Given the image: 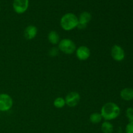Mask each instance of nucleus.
Here are the masks:
<instances>
[{
    "label": "nucleus",
    "mask_w": 133,
    "mask_h": 133,
    "mask_svg": "<svg viewBox=\"0 0 133 133\" xmlns=\"http://www.w3.org/2000/svg\"><path fill=\"white\" fill-rule=\"evenodd\" d=\"M53 105L57 109H62L66 105L65 99L62 97H58L53 101Z\"/></svg>",
    "instance_id": "nucleus-15"
},
{
    "label": "nucleus",
    "mask_w": 133,
    "mask_h": 133,
    "mask_svg": "<svg viewBox=\"0 0 133 133\" xmlns=\"http://www.w3.org/2000/svg\"><path fill=\"white\" fill-rule=\"evenodd\" d=\"M92 14L87 11H84L81 13L78 17V25L77 28L79 29H84L87 27V25L92 19Z\"/></svg>",
    "instance_id": "nucleus-8"
},
{
    "label": "nucleus",
    "mask_w": 133,
    "mask_h": 133,
    "mask_svg": "<svg viewBox=\"0 0 133 133\" xmlns=\"http://www.w3.org/2000/svg\"><path fill=\"white\" fill-rule=\"evenodd\" d=\"M110 55L113 59L116 62H122L125 59V53L122 46L118 44H115L111 48Z\"/></svg>",
    "instance_id": "nucleus-5"
},
{
    "label": "nucleus",
    "mask_w": 133,
    "mask_h": 133,
    "mask_svg": "<svg viewBox=\"0 0 133 133\" xmlns=\"http://www.w3.org/2000/svg\"><path fill=\"white\" fill-rule=\"evenodd\" d=\"M100 113L103 119L110 122L119 117L121 113V109L115 103L107 102L103 105Z\"/></svg>",
    "instance_id": "nucleus-1"
},
{
    "label": "nucleus",
    "mask_w": 133,
    "mask_h": 133,
    "mask_svg": "<svg viewBox=\"0 0 133 133\" xmlns=\"http://www.w3.org/2000/svg\"><path fill=\"white\" fill-rule=\"evenodd\" d=\"M60 25L61 28L64 31H71L77 27L78 17L72 12L66 13L61 18Z\"/></svg>",
    "instance_id": "nucleus-2"
},
{
    "label": "nucleus",
    "mask_w": 133,
    "mask_h": 133,
    "mask_svg": "<svg viewBox=\"0 0 133 133\" xmlns=\"http://www.w3.org/2000/svg\"><path fill=\"white\" fill-rule=\"evenodd\" d=\"M119 96L124 101H132L133 100V88L130 87L124 88L120 91Z\"/></svg>",
    "instance_id": "nucleus-11"
},
{
    "label": "nucleus",
    "mask_w": 133,
    "mask_h": 133,
    "mask_svg": "<svg viewBox=\"0 0 133 133\" xmlns=\"http://www.w3.org/2000/svg\"><path fill=\"white\" fill-rule=\"evenodd\" d=\"M64 99L66 105L70 107H75L80 101L81 96L77 92H71L66 95Z\"/></svg>",
    "instance_id": "nucleus-7"
},
{
    "label": "nucleus",
    "mask_w": 133,
    "mask_h": 133,
    "mask_svg": "<svg viewBox=\"0 0 133 133\" xmlns=\"http://www.w3.org/2000/svg\"><path fill=\"white\" fill-rule=\"evenodd\" d=\"M29 5V0H14L12 8L14 11L18 14H22L27 10Z\"/></svg>",
    "instance_id": "nucleus-6"
},
{
    "label": "nucleus",
    "mask_w": 133,
    "mask_h": 133,
    "mask_svg": "<svg viewBox=\"0 0 133 133\" xmlns=\"http://www.w3.org/2000/svg\"><path fill=\"white\" fill-rule=\"evenodd\" d=\"M60 51L66 55H71L75 53L77 46L75 42L70 38H63L60 40L58 44Z\"/></svg>",
    "instance_id": "nucleus-3"
},
{
    "label": "nucleus",
    "mask_w": 133,
    "mask_h": 133,
    "mask_svg": "<svg viewBox=\"0 0 133 133\" xmlns=\"http://www.w3.org/2000/svg\"><path fill=\"white\" fill-rule=\"evenodd\" d=\"M38 33V29L37 27L33 25H29L27 26L24 29L23 32V35L24 37L27 40H32L36 36Z\"/></svg>",
    "instance_id": "nucleus-10"
},
{
    "label": "nucleus",
    "mask_w": 133,
    "mask_h": 133,
    "mask_svg": "<svg viewBox=\"0 0 133 133\" xmlns=\"http://www.w3.org/2000/svg\"><path fill=\"white\" fill-rule=\"evenodd\" d=\"M0 12H1V6H0Z\"/></svg>",
    "instance_id": "nucleus-19"
},
{
    "label": "nucleus",
    "mask_w": 133,
    "mask_h": 133,
    "mask_svg": "<svg viewBox=\"0 0 133 133\" xmlns=\"http://www.w3.org/2000/svg\"><path fill=\"white\" fill-rule=\"evenodd\" d=\"M48 40L52 45L58 44L60 40V36L58 32L55 31H51L48 35Z\"/></svg>",
    "instance_id": "nucleus-12"
},
{
    "label": "nucleus",
    "mask_w": 133,
    "mask_h": 133,
    "mask_svg": "<svg viewBox=\"0 0 133 133\" xmlns=\"http://www.w3.org/2000/svg\"><path fill=\"white\" fill-rule=\"evenodd\" d=\"M101 130L103 133H112L114 131V126L111 122L105 121L101 126Z\"/></svg>",
    "instance_id": "nucleus-13"
},
{
    "label": "nucleus",
    "mask_w": 133,
    "mask_h": 133,
    "mask_svg": "<svg viewBox=\"0 0 133 133\" xmlns=\"http://www.w3.org/2000/svg\"><path fill=\"white\" fill-rule=\"evenodd\" d=\"M90 122L93 124H98L101 123L103 118L100 112H94L90 115Z\"/></svg>",
    "instance_id": "nucleus-14"
},
{
    "label": "nucleus",
    "mask_w": 133,
    "mask_h": 133,
    "mask_svg": "<svg viewBox=\"0 0 133 133\" xmlns=\"http://www.w3.org/2000/svg\"><path fill=\"white\" fill-rule=\"evenodd\" d=\"M125 115L129 122H133V107L127 108L125 111Z\"/></svg>",
    "instance_id": "nucleus-16"
},
{
    "label": "nucleus",
    "mask_w": 133,
    "mask_h": 133,
    "mask_svg": "<svg viewBox=\"0 0 133 133\" xmlns=\"http://www.w3.org/2000/svg\"><path fill=\"white\" fill-rule=\"evenodd\" d=\"M59 51H60L58 48L53 47V48H51L50 50L49 51V55L51 57H57L58 55V53H59Z\"/></svg>",
    "instance_id": "nucleus-17"
},
{
    "label": "nucleus",
    "mask_w": 133,
    "mask_h": 133,
    "mask_svg": "<svg viewBox=\"0 0 133 133\" xmlns=\"http://www.w3.org/2000/svg\"><path fill=\"white\" fill-rule=\"evenodd\" d=\"M75 55L79 61H87L90 57V49L86 45H81L75 50Z\"/></svg>",
    "instance_id": "nucleus-9"
},
{
    "label": "nucleus",
    "mask_w": 133,
    "mask_h": 133,
    "mask_svg": "<svg viewBox=\"0 0 133 133\" xmlns=\"http://www.w3.org/2000/svg\"><path fill=\"white\" fill-rule=\"evenodd\" d=\"M125 133H133V122H129L126 125Z\"/></svg>",
    "instance_id": "nucleus-18"
},
{
    "label": "nucleus",
    "mask_w": 133,
    "mask_h": 133,
    "mask_svg": "<svg viewBox=\"0 0 133 133\" xmlns=\"http://www.w3.org/2000/svg\"><path fill=\"white\" fill-rule=\"evenodd\" d=\"M13 99L11 96L6 93L0 94V112H7L13 106Z\"/></svg>",
    "instance_id": "nucleus-4"
}]
</instances>
